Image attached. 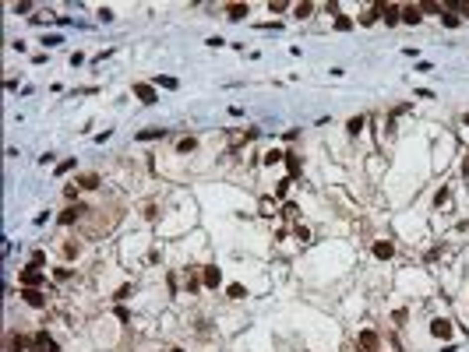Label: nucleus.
I'll use <instances>...</instances> for the list:
<instances>
[{
  "instance_id": "f257e3e1",
  "label": "nucleus",
  "mask_w": 469,
  "mask_h": 352,
  "mask_svg": "<svg viewBox=\"0 0 469 352\" xmlns=\"http://www.w3.org/2000/svg\"><path fill=\"white\" fill-rule=\"evenodd\" d=\"M18 285H21V289H39V285H46V271L35 268V264H28L21 275H18Z\"/></svg>"
},
{
  "instance_id": "f03ea898",
  "label": "nucleus",
  "mask_w": 469,
  "mask_h": 352,
  "mask_svg": "<svg viewBox=\"0 0 469 352\" xmlns=\"http://www.w3.org/2000/svg\"><path fill=\"white\" fill-rule=\"evenodd\" d=\"M18 296H21L28 306H35V310H46V303H50L43 289H21V285H18Z\"/></svg>"
},
{
  "instance_id": "7ed1b4c3",
  "label": "nucleus",
  "mask_w": 469,
  "mask_h": 352,
  "mask_svg": "<svg viewBox=\"0 0 469 352\" xmlns=\"http://www.w3.org/2000/svg\"><path fill=\"white\" fill-rule=\"evenodd\" d=\"M85 211H89V208H85V205H78V201H74V205H67V208L60 211V225H71V222H78V218H82Z\"/></svg>"
},
{
  "instance_id": "20e7f679",
  "label": "nucleus",
  "mask_w": 469,
  "mask_h": 352,
  "mask_svg": "<svg viewBox=\"0 0 469 352\" xmlns=\"http://www.w3.org/2000/svg\"><path fill=\"white\" fill-rule=\"evenodd\" d=\"M431 335H434V338H441V342H448V338H452V321L434 317V321H431Z\"/></svg>"
},
{
  "instance_id": "39448f33",
  "label": "nucleus",
  "mask_w": 469,
  "mask_h": 352,
  "mask_svg": "<svg viewBox=\"0 0 469 352\" xmlns=\"http://www.w3.org/2000/svg\"><path fill=\"white\" fill-rule=\"evenodd\" d=\"M32 345H35V352H57V342H53L46 331H35V335H32Z\"/></svg>"
},
{
  "instance_id": "423d86ee",
  "label": "nucleus",
  "mask_w": 469,
  "mask_h": 352,
  "mask_svg": "<svg viewBox=\"0 0 469 352\" xmlns=\"http://www.w3.org/2000/svg\"><path fill=\"white\" fill-rule=\"evenodd\" d=\"M134 95H138L145 106H155V102H159V92H155L152 85H145V81H141V85H134Z\"/></svg>"
},
{
  "instance_id": "0eeeda50",
  "label": "nucleus",
  "mask_w": 469,
  "mask_h": 352,
  "mask_svg": "<svg viewBox=\"0 0 469 352\" xmlns=\"http://www.w3.org/2000/svg\"><path fill=\"white\" fill-rule=\"evenodd\" d=\"M381 18H384V25H399L402 21V7L399 4H381Z\"/></svg>"
},
{
  "instance_id": "6e6552de",
  "label": "nucleus",
  "mask_w": 469,
  "mask_h": 352,
  "mask_svg": "<svg viewBox=\"0 0 469 352\" xmlns=\"http://www.w3.org/2000/svg\"><path fill=\"white\" fill-rule=\"evenodd\" d=\"M357 345H360V352H377V331H360Z\"/></svg>"
},
{
  "instance_id": "1a4fd4ad",
  "label": "nucleus",
  "mask_w": 469,
  "mask_h": 352,
  "mask_svg": "<svg viewBox=\"0 0 469 352\" xmlns=\"http://www.w3.org/2000/svg\"><path fill=\"white\" fill-rule=\"evenodd\" d=\"M402 21H406V25H420V21H423L420 4H406V7H402Z\"/></svg>"
},
{
  "instance_id": "9d476101",
  "label": "nucleus",
  "mask_w": 469,
  "mask_h": 352,
  "mask_svg": "<svg viewBox=\"0 0 469 352\" xmlns=\"http://www.w3.org/2000/svg\"><path fill=\"white\" fill-rule=\"evenodd\" d=\"M201 282H205L208 289H219V282H222V271H219V268H201Z\"/></svg>"
},
{
  "instance_id": "9b49d317",
  "label": "nucleus",
  "mask_w": 469,
  "mask_h": 352,
  "mask_svg": "<svg viewBox=\"0 0 469 352\" xmlns=\"http://www.w3.org/2000/svg\"><path fill=\"white\" fill-rule=\"evenodd\" d=\"M28 342H32V338H25V335H14V331H11V335H7V352H25V349H28Z\"/></svg>"
},
{
  "instance_id": "f8f14e48",
  "label": "nucleus",
  "mask_w": 469,
  "mask_h": 352,
  "mask_svg": "<svg viewBox=\"0 0 469 352\" xmlns=\"http://www.w3.org/2000/svg\"><path fill=\"white\" fill-rule=\"evenodd\" d=\"M328 11L335 14V28H339V32H349V28H353V18H346V14H339V4H328Z\"/></svg>"
},
{
  "instance_id": "ddd939ff",
  "label": "nucleus",
  "mask_w": 469,
  "mask_h": 352,
  "mask_svg": "<svg viewBox=\"0 0 469 352\" xmlns=\"http://www.w3.org/2000/svg\"><path fill=\"white\" fill-rule=\"evenodd\" d=\"M244 14H251L247 4H229V7H226V18H229V21H240Z\"/></svg>"
},
{
  "instance_id": "4468645a",
  "label": "nucleus",
  "mask_w": 469,
  "mask_h": 352,
  "mask_svg": "<svg viewBox=\"0 0 469 352\" xmlns=\"http://www.w3.org/2000/svg\"><path fill=\"white\" fill-rule=\"evenodd\" d=\"M395 254V247L392 243H388V240H377L374 243V257H381V261H388V257H392Z\"/></svg>"
},
{
  "instance_id": "2eb2a0df",
  "label": "nucleus",
  "mask_w": 469,
  "mask_h": 352,
  "mask_svg": "<svg viewBox=\"0 0 469 352\" xmlns=\"http://www.w3.org/2000/svg\"><path fill=\"white\" fill-rule=\"evenodd\" d=\"M420 11H423V14H438V18H441V14H445V4H438V0H423Z\"/></svg>"
},
{
  "instance_id": "dca6fc26",
  "label": "nucleus",
  "mask_w": 469,
  "mask_h": 352,
  "mask_svg": "<svg viewBox=\"0 0 469 352\" xmlns=\"http://www.w3.org/2000/svg\"><path fill=\"white\" fill-rule=\"evenodd\" d=\"M377 14H381V4H371V7L360 14V25H374V21H377Z\"/></svg>"
},
{
  "instance_id": "f3484780",
  "label": "nucleus",
  "mask_w": 469,
  "mask_h": 352,
  "mask_svg": "<svg viewBox=\"0 0 469 352\" xmlns=\"http://www.w3.org/2000/svg\"><path fill=\"white\" fill-rule=\"evenodd\" d=\"M155 138H166V131L163 127H148V131L138 134V141H155Z\"/></svg>"
},
{
  "instance_id": "a211bd4d",
  "label": "nucleus",
  "mask_w": 469,
  "mask_h": 352,
  "mask_svg": "<svg viewBox=\"0 0 469 352\" xmlns=\"http://www.w3.org/2000/svg\"><path fill=\"white\" fill-rule=\"evenodd\" d=\"M441 25H445V28H459V25H462V18H459V14H452V11H445V14H441Z\"/></svg>"
},
{
  "instance_id": "6ab92c4d",
  "label": "nucleus",
  "mask_w": 469,
  "mask_h": 352,
  "mask_svg": "<svg viewBox=\"0 0 469 352\" xmlns=\"http://www.w3.org/2000/svg\"><path fill=\"white\" fill-rule=\"evenodd\" d=\"M293 14H296V18H310V14H314V4H307V0H303V4L293 7Z\"/></svg>"
},
{
  "instance_id": "aec40b11",
  "label": "nucleus",
  "mask_w": 469,
  "mask_h": 352,
  "mask_svg": "<svg viewBox=\"0 0 469 352\" xmlns=\"http://www.w3.org/2000/svg\"><path fill=\"white\" fill-rule=\"evenodd\" d=\"M180 155H187V151H194V148H198V141H194V138H180Z\"/></svg>"
},
{
  "instance_id": "412c9836",
  "label": "nucleus",
  "mask_w": 469,
  "mask_h": 352,
  "mask_svg": "<svg viewBox=\"0 0 469 352\" xmlns=\"http://www.w3.org/2000/svg\"><path fill=\"white\" fill-rule=\"evenodd\" d=\"M346 131H349V134H360V131H364V116H353V120L346 124Z\"/></svg>"
},
{
  "instance_id": "4be33fe9",
  "label": "nucleus",
  "mask_w": 469,
  "mask_h": 352,
  "mask_svg": "<svg viewBox=\"0 0 469 352\" xmlns=\"http://www.w3.org/2000/svg\"><path fill=\"white\" fill-rule=\"evenodd\" d=\"M226 292H229V299H244V296H247V289H244V285H237V282H233Z\"/></svg>"
},
{
  "instance_id": "5701e85b",
  "label": "nucleus",
  "mask_w": 469,
  "mask_h": 352,
  "mask_svg": "<svg viewBox=\"0 0 469 352\" xmlns=\"http://www.w3.org/2000/svg\"><path fill=\"white\" fill-rule=\"evenodd\" d=\"M286 7H289L286 0H268V11H272V14H282Z\"/></svg>"
},
{
  "instance_id": "b1692460",
  "label": "nucleus",
  "mask_w": 469,
  "mask_h": 352,
  "mask_svg": "<svg viewBox=\"0 0 469 352\" xmlns=\"http://www.w3.org/2000/svg\"><path fill=\"white\" fill-rule=\"evenodd\" d=\"M82 187H85V190H95V187H99V176H95V173L82 176Z\"/></svg>"
},
{
  "instance_id": "393cba45",
  "label": "nucleus",
  "mask_w": 469,
  "mask_h": 352,
  "mask_svg": "<svg viewBox=\"0 0 469 352\" xmlns=\"http://www.w3.org/2000/svg\"><path fill=\"white\" fill-rule=\"evenodd\" d=\"M293 236H296L300 243H307V240H310V229H307V225H296V229H293Z\"/></svg>"
},
{
  "instance_id": "a878e982",
  "label": "nucleus",
  "mask_w": 469,
  "mask_h": 352,
  "mask_svg": "<svg viewBox=\"0 0 469 352\" xmlns=\"http://www.w3.org/2000/svg\"><path fill=\"white\" fill-rule=\"evenodd\" d=\"M282 159H286V151H276V148L265 155V162H268V166H272V162H282Z\"/></svg>"
},
{
  "instance_id": "bb28decb",
  "label": "nucleus",
  "mask_w": 469,
  "mask_h": 352,
  "mask_svg": "<svg viewBox=\"0 0 469 352\" xmlns=\"http://www.w3.org/2000/svg\"><path fill=\"white\" fill-rule=\"evenodd\" d=\"M286 166H289V173H293V176L300 173V159H296V155H289V151H286Z\"/></svg>"
},
{
  "instance_id": "cd10ccee",
  "label": "nucleus",
  "mask_w": 469,
  "mask_h": 352,
  "mask_svg": "<svg viewBox=\"0 0 469 352\" xmlns=\"http://www.w3.org/2000/svg\"><path fill=\"white\" fill-rule=\"evenodd\" d=\"M155 85H163V88H180L177 77H155Z\"/></svg>"
},
{
  "instance_id": "c85d7f7f",
  "label": "nucleus",
  "mask_w": 469,
  "mask_h": 352,
  "mask_svg": "<svg viewBox=\"0 0 469 352\" xmlns=\"http://www.w3.org/2000/svg\"><path fill=\"white\" fill-rule=\"evenodd\" d=\"M198 285H201L198 275H194V271H187V292H198Z\"/></svg>"
},
{
  "instance_id": "c756f323",
  "label": "nucleus",
  "mask_w": 469,
  "mask_h": 352,
  "mask_svg": "<svg viewBox=\"0 0 469 352\" xmlns=\"http://www.w3.org/2000/svg\"><path fill=\"white\" fill-rule=\"evenodd\" d=\"M53 279H57V282H67V279H71V268H57Z\"/></svg>"
},
{
  "instance_id": "7c9ffc66",
  "label": "nucleus",
  "mask_w": 469,
  "mask_h": 352,
  "mask_svg": "<svg viewBox=\"0 0 469 352\" xmlns=\"http://www.w3.org/2000/svg\"><path fill=\"white\" fill-rule=\"evenodd\" d=\"M289 183H293V180H282V183L276 187V198H286V194H289Z\"/></svg>"
},
{
  "instance_id": "2f4dec72",
  "label": "nucleus",
  "mask_w": 469,
  "mask_h": 352,
  "mask_svg": "<svg viewBox=\"0 0 469 352\" xmlns=\"http://www.w3.org/2000/svg\"><path fill=\"white\" fill-rule=\"evenodd\" d=\"M11 11H14V14H28V11H32V4H28V0H21V4H14Z\"/></svg>"
},
{
  "instance_id": "473e14b6",
  "label": "nucleus",
  "mask_w": 469,
  "mask_h": 352,
  "mask_svg": "<svg viewBox=\"0 0 469 352\" xmlns=\"http://www.w3.org/2000/svg\"><path fill=\"white\" fill-rule=\"evenodd\" d=\"M32 264H35V268H43V264H46V254H43V250H35V254H32Z\"/></svg>"
},
{
  "instance_id": "72a5a7b5",
  "label": "nucleus",
  "mask_w": 469,
  "mask_h": 352,
  "mask_svg": "<svg viewBox=\"0 0 469 352\" xmlns=\"http://www.w3.org/2000/svg\"><path fill=\"white\" fill-rule=\"evenodd\" d=\"M131 292H134L131 285H120V289H116V299H131Z\"/></svg>"
},
{
  "instance_id": "f704fd0d",
  "label": "nucleus",
  "mask_w": 469,
  "mask_h": 352,
  "mask_svg": "<svg viewBox=\"0 0 469 352\" xmlns=\"http://www.w3.org/2000/svg\"><path fill=\"white\" fill-rule=\"evenodd\" d=\"M67 169H74V159H64V162H60V166H57V173H60V176H64V173H67Z\"/></svg>"
},
{
  "instance_id": "c9c22d12",
  "label": "nucleus",
  "mask_w": 469,
  "mask_h": 352,
  "mask_svg": "<svg viewBox=\"0 0 469 352\" xmlns=\"http://www.w3.org/2000/svg\"><path fill=\"white\" fill-rule=\"evenodd\" d=\"M78 250H82L78 243H67V247H64V254H67V257H78Z\"/></svg>"
},
{
  "instance_id": "e433bc0d",
  "label": "nucleus",
  "mask_w": 469,
  "mask_h": 352,
  "mask_svg": "<svg viewBox=\"0 0 469 352\" xmlns=\"http://www.w3.org/2000/svg\"><path fill=\"white\" fill-rule=\"evenodd\" d=\"M462 173L469 176V151H466V159H462Z\"/></svg>"
},
{
  "instance_id": "4c0bfd02",
  "label": "nucleus",
  "mask_w": 469,
  "mask_h": 352,
  "mask_svg": "<svg viewBox=\"0 0 469 352\" xmlns=\"http://www.w3.org/2000/svg\"><path fill=\"white\" fill-rule=\"evenodd\" d=\"M466 127H469V113H466Z\"/></svg>"
},
{
  "instance_id": "58836bf2",
  "label": "nucleus",
  "mask_w": 469,
  "mask_h": 352,
  "mask_svg": "<svg viewBox=\"0 0 469 352\" xmlns=\"http://www.w3.org/2000/svg\"><path fill=\"white\" fill-rule=\"evenodd\" d=\"M170 352H184V349H170Z\"/></svg>"
}]
</instances>
